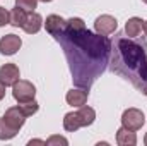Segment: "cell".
Segmentation results:
<instances>
[{
    "mask_svg": "<svg viewBox=\"0 0 147 146\" xmlns=\"http://www.w3.org/2000/svg\"><path fill=\"white\" fill-rule=\"evenodd\" d=\"M17 132H19V131H16L14 127H10V126L5 124L3 120H0V139H2V141H9V139L16 138Z\"/></svg>",
    "mask_w": 147,
    "mask_h": 146,
    "instance_id": "17",
    "label": "cell"
},
{
    "mask_svg": "<svg viewBox=\"0 0 147 146\" xmlns=\"http://www.w3.org/2000/svg\"><path fill=\"white\" fill-rule=\"evenodd\" d=\"M144 33H146V36H147V21H144Z\"/></svg>",
    "mask_w": 147,
    "mask_h": 146,
    "instance_id": "24",
    "label": "cell"
},
{
    "mask_svg": "<svg viewBox=\"0 0 147 146\" xmlns=\"http://www.w3.org/2000/svg\"><path fill=\"white\" fill-rule=\"evenodd\" d=\"M39 2H45L46 3V2H53V0H39Z\"/></svg>",
    "mask_w": 147,
    "mask_h": 146,
    "instance_id": "27",
    "label": "cell"
},
{
    "mask_svg": "<svg viewBox=\"0 0 147 146\" xmlns=\"http://www.w3.org/2000/svg\"><path fill=\"white\" fill-rule=\"evenodd\" d=\"M5 88H7V86L0 81V100H3V96H5Z\"/></svg>",
    "mask_w": 147,
    "mask_h": 146,
    "instance_id": "23",
    "label": "cell"
},
{
    "mask_svg": "<svg viewBox=\"0 0 147 146\" xmlns=\"http://www.w3.org/2000/svg\"><path fill=\"white\" fill-rule=\"evenodd\" d=\"M87 98H89V91H87V89H84V88H75V89H70V91H67V96H65L67 103H69L70 107H75V108H79V107L86 105Z\"/></svg>",
    "mask_w": 147,
    "mask_h": 146,
    "instance_id": "9",
    "label": "cell"
},
{
    "mask_svg": "<svg viewBox=\"0 0 147 146\" xmlns=\"http://www.w3.org/2000/svg\"><path fill=\"white\" fill-rule=\"evenodd\" d=\"M116 29H118V23H116V19L113 16H110V14H103V16L96 17V21H94V31L98 35L110 36Z\"/></svg>",
    "mask_w": 147,
    "mask_h": 146,
    "instance_id": "5",
    "label": "cell"
},
{
    "mask_svg": "<svg viewBox=\"0 0 147 146\" xmlns=\"http://www.w3.org/2000/svg\"><path fill=\"white\" fill-rule=\"evenodd\" d=\"M9 24V10L5 7H0V28Z\"/></svg>",
    "mask_w": 147,
    "mask_h": 146,
    "instance_id": "21",
    "label": "cell"
},
{
    "mask_svg": "<svg viewBox=\"0 0 147 146\" xmlns=\"http://www.w3.org/2000/svg\"><path fill=\"white\" fill-rule=\"evenodd\" d=\"M28 145H29V146H33V145H45V146H46V141H43V139H31Z\"/></svg>",
    "mask_w": 147,
    "mask_h": 146,
    "instance_id": "22",
    "label": "cell"
},
{
    "mask_svg": "<svg viewBox=\"0 0 147 146\" xmlns=\"http://www.w3.org/2000/svg\"><path fill=\"white\" fill-rule=\"evenodd\" d=\"M146 124L144 112L139 108H127L121 115V126L130 129V131H139Z\"/></svg>",
    "mask_w": 147,
    "mask_h": 146,
    "instance_id": "4",
    "label": "cell"
},
{
    "mask_svg": "<svg viewBox=\"0 0 147 146\" xmlns=\"http://www.w3.org/2000/svg\"><path fill=\"white\" fill-rule=\"evenodd\" d=\"M116 143L120 146H135L137 145V134L135 131H130L127 127H120L116 131Z\"/></svg>",
    "mask_w": 147,
    "mask_h": 146,
    "instance_id": "12",
    "label": "cell"
},
{
    "mask_svg": "<svg viewBox=\"0 0 147 146\" xmlns=\"http://www.w3.org/2000/svg\"><path fill=\"white\" fill-rule=\"evenodd\" d=\"M19 108L22 110V113L26 115V117H31V115H34L39 108V105H38L36 100H31V102H24V103H19Z\"/></svg>",
    "mask_w": 147,
    "mask_h": 146,
    "instance_id": "18",
    "label": "cell"
},
{
    "mask_svg": "<svg viewBox=\"0 0 147 146\" xmlns=\"http://www.w3.org/2000/svg\"><path fill=\"white\" fill-rule=\"evenodd\" d=\"M65 24H67V21H65L63 17L57 16V14L48 16V17H46V21H45V28H46V31H48L53 38L58 36V35L65 29Z\"/></svg>",
    "mask_w": 147,
    "mask_h": 146,
    "instance_id": "10",
    "label": "cell"
},
{
    "mask_svg": "<svg viewBox=\"0 0 147 146\" xmlns=\"http://www.w3.org/2000/svg\"><path fill=\"white\" fill-rule=\"evenodd\" d=\"M67 146L69 145V139L67 138H63V136H58V134H55V136H50L48 139H46V146Z\"/></svg>",
    "mask_w": 147,
    "mask_h": 146,
    "instance_id": "20",
    "label": "cell"
},
{
    "mask_svg": "<svg viewBox=\"0 0 147 146\" xmlns=\"http://www.w3.org/2000/svg\"><path fill=\"white\" fill-rule=\"evenodd\" d=\"M26 115L22 113V110L19 108V105L17 107H10V108L5 110V113H3V117H2V120L5 122V124H9L10 127H14L16 131H19L22 126H24V122H26Z\"/></svg>",
    "mask_w": 147,
    "mask_h": 146,
    "instance_id": "6",
    "label": "cell"
},
{
    "mask_svg": "<svg viewBox=\"0 0 147 146\" xmlns=\"http://www.w3.org/2000/svg\"><path fill=\"white\" fill-rule=\"evenodd\" d=\"M26 17H28L26 10L16 5V7L9 12V24L14 26V28H22L24 23H26Z\"/></svg>",
    "mask_w": 147,
    "mask_h": 146,
    "instance_id": "14",
    "label": "cell"
},
{
    "mask_svg": "<svg viewBox=\"0 0 147 146\" xmlns=\"http://www.w3.org/2000/svg\"><path fill=\"white\" fill-rule=\"evenodd\" d=\"M12 96L17 103H24V102H31L36 96V88L31 81L26 79H19L12 84Z\"/></svg>",
    "mask_w": 147,
    "mask_h": 146,
    "instance_id": "3",
    "label": "cell"
},
{
    "mask_svg": "<svg viewBox=\"0 0 147 146\" xmlns=\"http://www.w3.org/2000/svg\"><path fill=\"white\" fill-rule=\"evenodd\" d=\"M69 60L74 84L89 89L99 74L105 72L111 57V40L92 33L80 17L67 19L65 29L55 36Z\"/></svg>",
    "mask_w": 147,
    "mask_h": 146,
    "instance_id": "1",
    "label": "cell"
},
{
    "mask_svg": "<svg viewBox=\"0 0 147 146\" xmlns=\"http://www.w3.org/2000/svg\"><path fill=\"white\" fill-rule=\"evenodd\" d=\"M142 2H144V3H147V0H142Z\"/></svg>",
    "mask_w": 147,
    "mask_h": 146,
    "instance_id": "28",
    "label": "cell"
},
{
    "mask_svg": "<svg viewBox=\"0 0 147 146\" xmlns=\"http://www.w3.org/2000/svg\"><path fill=\"white\" fill-rule=\"evenodd\" d=\"M144 29V21L140 17H130L125 24V35L128 38H139Z\"/></svg>",
    "mask_w": 147,
    "mask_h": 146,
    "instance_id": "13",
    "label": "cell"
},
{
    "mask_svg": "<svg viewBox=\"0 0 147 146\" xmlns=\"http://www.w3.org/2000/svg\"><path fill=\"white\" fill-rule=\"evenodd\" d=\"M77 113H79V117H80L82 127L92 126V122L96 120V112H94V108H91V107H86V105H82V107H79Z\"/></svg>",
    "mask_w": 147,
    "mask_h": 146,
    "instance_id": "16",
    "label": "cell"
},
{
    "mask_svg": "<svg viewBox=\"0 0 147 146\" xmlns=\"http://www.w3.org/2000/svg\"><path fill=\"white\" fill-rule=\"evenodd\" d=\"M22 46V40L17 35H5L0 38V53L2 55H14L21 50Z\"/></svg>",
    "mask_w": 147,
    "mask_h": 146,
    "instance_id": "7",
    "label": "cell"
},
{
    "mask_svg": "<svg viewBox=\"0 0 147 146\" xmlns=\"http://www.w3.org/2000/svg\"><path fill=\"white\" fill-rule=\"evenodd\" d=\"M80 127H82V122H80V117H79L77 112H69V113H65V117H63V129H65L67 132H75V131L80 129Z\"/></svg>",
    "mask_w": 147,
    "mask_h": 146,
    "instance_id": "15",
    "label": "cell"
},
{
    "mask_svg": "<svg viewBox=\"0 0 147 146\" xmlns=\"http://www.w3.org/2000/svg\"><path fill=\"white\" fill-rule=\"evenodd\" d=\"M144 145L147 146V132H146V138H144Z\"/></svg>",
    "mask_w": 147,
    "mask_h": 146,
    "instance_id": "26",
    "label": "cell"
},
{
    "mask_svg": "<svg viewBox=\"0 0 147 146\" xmlns=\"http://www.w3.org/2000/svg\"><path fill=\"white\" fill-rule=\"evenodd\" d=\"M39 0H16V5L24 9L26 12H34V9L38 7Z\"/></svg>",
    "mask_w": 147,
    "mask_h": 146,
    "instance_id": "19",
    "label": "cell"
},
{
    "mask_svg": "<svg viewBox=\"0 0 147 146\" xmlns=\"http://www.w3.org/2000/svg\"><path fill=\"white\" fill-rule=\"evenodd\" d=\"M41 28H43V17L38 12H29L28 17H26V23L22 26V29L28 35H36Z\"/></svg>",
    "mask_w": 147,
    "mask_h": 146,
    "instance_id": "11",
    "label": "cell"
},
{
    "mask_svg": "<svg viewBox=\"0 0 147 146\" xmlns=\"http://www.w3.org/2000/svg\"><path fill=\"white\" fill-rule=\"evenodd\" d=\"M19 77H21V72L16 64H3L0 67V81L5 86H12L16 81H19Z\"/></svg>",
    "mask_w": 147,
    "mask_h": 146,
    "instance_id": "8",
    "label": "cell"
},
{
    "mask_svg": "<svg viewBox=\"0 0 147 146\" xmlns=\"http://www.w3.org/2000/svg\"><path fill=\"white\" fill-rule=\"evenodd\" d=\"M142 93H144V95H146V96H147V84H146V86H144V89H142Z\"/></svg>",
    "mask_w": 147,
    "mask_h": 146,
    "instance_id": "25",
    "label": "cell"
},
{
    "mask_svg": "<svg viewBox=\"0 0 147 146\" xmlns=\"http://www.w3.org/2000/svg\"><path fill=\"white\" fill-rule=\"evenodd\" d=\"M111 69L142 91L147 84V45L127 35L116 36L111 43Z\"/></svg>",
    "mask_w": 147,
    "mask_h": 146,
    "instance_id": "2",
    "label": "cell"
}]
</instances>
